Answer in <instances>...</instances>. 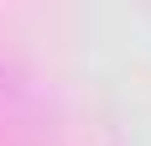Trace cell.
Listing matches in <instances>:
<instances>
[{"mask_svg":"<svg viewBox=\"0 0 151 146\" xmlns=\"http://www.w3.org/2000/svg\"><path fill=\"white\" fill-rule=\"evenodd\" d=\"M31 141V110L26 94L11 84V73L0 68V146H26Z\"/></svg>","mask_w":151,"mask_h":146,"instance_id":"1","label":"cell"}]
</instances>
